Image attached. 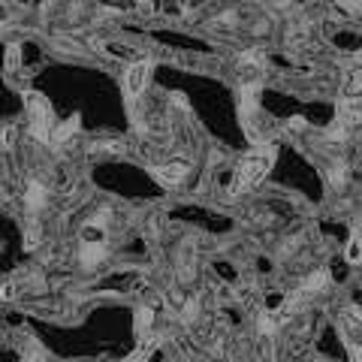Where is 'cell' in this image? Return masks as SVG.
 I'll return each mask as SVG.
<instances>
[{
	"label": "cell",
	"mask_w": 362,
	"mask_h": 362,
	"mask_svg": "<svg viewBox=\"0 0 362 362\" xmlns=\"http://www.w3.org/2000/svg\"><path fill=\"white\" fill-rule=\"evenodd\" d=\"M272 163H275V145H272V142L254 145V148L239 160V169H236V176H232L230 193L236 196V193H241V191H251V187H256L263 178L269 176Z\"/></svg>",
	"instance_id": "1"
},
{
	"label": "cell",
	"mask_w": 362,
	"mask_h": 362,
	"mask_svg": "<svg viewBox=\"0 0 362 362\" xmlns=\"http://www.w3.org/2000/svg\"><path fill=\"white\" fill-rule=\"evenodd\" d=\"M25 106H27V118H30V133L34 139L51 145V133H55V118H51V106L43 94L36 90H25Z\"/></svg>",
	"instance_id": "2"
},
{
	"label": "cell",
	"mask_w": 362,
	"mask_h": 362,
	"mask_svg": "<svg viewBox=\"0 0 362 362\" xmlns=\"http://www.w3.org/2000/svg\"><path fill=\"white\" fill-rule=\"evenodd\" d=\"M187 172H191V157H184V160H169V163H160V166H151V176L160 181L163 187H178L181 181L187 178Z\"/></svg>",
	"instance_id": "3"
},
{
	"label": "cell",
	"mask_w": 362,
	"mask_h": 362,
	"mask_svg": "<svg viewBox=\"0 0 362 362\" xmlns=\"http://www.w3.org/2000/svg\"><path fill=\"white\" fill-rule=\"evenodd\" d=\"M151 75V64L148 60H139V64H130L124 73V90L130 100H139L142 94H145V82Z\"/></svg>",
	"instance_id": "4"
},
{
	"label": "cell",
	"mask_w": 362,
	"mask_h": 362,
	"mask_svg": "<svg viewBox=\"0 0 362 362\" xmlns=\"http://www.w3.org/2000/svg\"><path fill=\"white\" fill-rule=\"evenodd\" d=\"M109 256V241H82L79 245V263L85 269H97Z\"/></svg>",
	"instance_id": "5"
},
{
	"label": "cell",
	"mask_w": 362,
	"mask_h": 362,
	"mask_svg": "<svg viewBox=\"0 0 362 362\" xmlns=\"http://www.w3.org/2000/svg\"><path fill=\"white\" fill-rule=\"evenodd\" d=\"M196 275V254H193V241H184L178 248V281L191 284Z\"/></svg>",
	"instance_id": "6"
},
{
	"label": "cell",
	"mask_w": 362,
	"mask_h": 362,
	"mask_svg": "<svg viewBox=\"0 0 362 362\" xmlns=\"http://www.w3.org/2000/svg\"><path fill=\"white\" fill-rule=\"evenodd\" d=\"M45 202H49V187H45V181L43 178H30L27 191H25V206L30 211H43Z\"/></svg>",
	"instance_id": "7"
},
{
	"label": "cell",
	"mask_w": 362,
	"mask_h": 362,
	"mask_svg": "<svg viewBox=\"0 0 362 362\" xmlns=\"http://www.w3.org/2000/svg\"><path fill=\"white\" fill-rule=\"evenodd\" d=\"M326 287H329V272H311V275H308L305 278V281H302L299 284V296L302 299H308V296H314V293H320V290H326Z\"/></svg>",
	"instance_id": "8"
},
{
	"label": "cell",
	"mask_w": 362,
	"mask_h": 362,
	"mask_svg": "<svg viewBox=\"0 0 362 362\" xmlns=\"http://www.w3.org/2000/svg\"><path fill=\"white\" fill-rule=\"evenodd\" d=\"M338 121H341L344 127H353L362 121V100H344L338 103Z\"/></svg>",
	"instance_id": "9"
},
{
	"label": "cell",
	"mask_w": 362,
	"mask_h": 362,
	"mask_svg": "<svg viewBox=\"0 0 362 362\" xmlns=\"http://www.w3.org/2000/svg\"><path fill=\"white\" fill-rule=\"evenodd\" d=\"M256 362H278V350H275V335H263L256 332V350H254Z\"/></svg>",
	"instance_id": "10"
},
{
	"label": "cell",
	"mask_w": 362,
	"mask_h": 362,
	"mask_svg": "<svg viewBox=\"0 0 362 362\" xmlns=\"http://www.w3.org/2000/svg\"><path fill=\"white\" fill-rule=\"evenodd\" d=\"M75 130H79V115H73L70 121H64V124H55V133H51V148L67 145V142L75 136Z\"/></svg>",
	"instance_id": "11"
},
{
	"label": "cell",
	"mask_w": 362,
	"mask_h": 362,
	"mask_svg": "<svg viewBox=\"0 0 362 362\" xmlns=\"http://www.w3.org/2000/svg\"><path fill=\"white\" fill-rule=\"evenodd\" d=\"M90 154H112V157H121L127 151V145L121 139H97V142H90Z\"/></svg>",
	"instance_id": "12"
},
{
	"label": "cell",
	"mask_w": 362,
	"mask_h": 362,
	"mask_svg": "<svg viewBox=\"0 0 362 362\" xmlns=\"http://www.w3.org/2000/svg\"><path fill=\"white\" fill-rule=\"evenodd\" d=\"M21 362H45V347L30 338L25 344V350H21Z\"/></svg>",
	"instance_id": "13"
},
{
	"label": "cell",
	"mask_w": 362,
	"mask_h": 362,
	"mask_svg": "<svg viewBox=\"0 0 362 362\" xmlns=\"http://www.w3.org/2000/svg\"><path fill=\"white\" fill-rule=\"evenodd\" d=\"M344 256H347V263H353V266H357V263H362V245H359V239H357V236L347 241Z\"/></svg>",
	"instance_id": "14"
},
{
	"label": "cell",
	"mask_w": 362,
	"mask_h": 362,
	"mask_svg": "<svg viewBox=\"0 0 362 362\" xmlns=\"http://www.w3.org/2000/svg\"><path fill=\"white\" fill-rule=\"evenodd\" d=\"M40 241H43V226L40 224H30L27 232H25V245L34 248V245H40Z\"/></svg>",
	"instance_id": "15"
},
{
	"label": "cell",
	"mask_w": 362,
	"mask_h": 362,
	"mask_svg": "<svg viewBox=\"0 0 362 362\" xmlns=\"http://www.w3.org/2000/svg\"><path fill=\"white\" fill-rule=\"evenodd\" d=\"M6 67H10V70L19 67V45H15V49H6Z\"/></svg>",
	"instance_id": "16"
},
{
	"label": "cell",
	"mask_w": 362,
	"mask_h": 362,
	"mask_svg": "<svg viewBox=\"0 0 362 362\" xmlns=\"http://www.w3.org/2000/svg\"><path fill=\"white\" fill-rule=\"evenodd\" d=\"M10 296H15V287L6 281V284H3V299H10Z\"/></svg>",
	"instance_id": "17"
}]
</instances>
